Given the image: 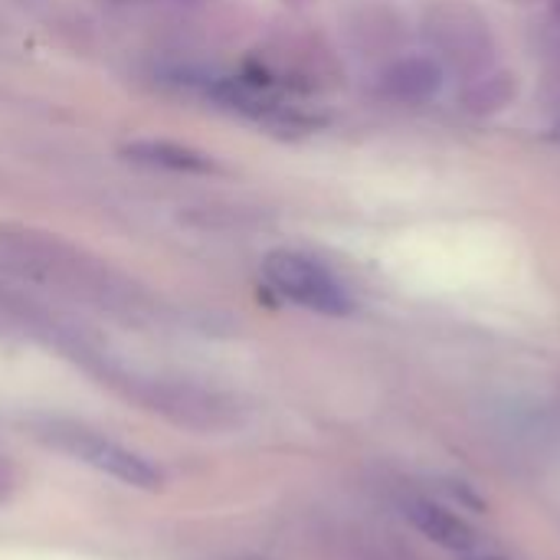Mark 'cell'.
I'll return each mask as SVG.
<instances>
[{
	"mask_svg": "<svg viewBox=\"0 0 560 560\" xmlns=\"http://www.w3.org/2000/svg\"><path fill=\"white\" fill-rule=\"evenodd\" d=\"M443 85V69L433 59H400L387 69L384 75V92L397 102H427L440 92Z\"/></svg>",
	"mask_w": 560,
	"mask_h": 560,
	"instance_id": "7",
	"label": "cell"
},
{
	"mask_svg": "<svg viewBox=\"0 0 560 560\" xmlns=\"http://www.w3.org/2000/svg\"><path fill=\"white\" fill-rule=\"evenodd\" d=\"M518 92V82H515V72H495L489 79H479L476 85H469L466 92V108L469 112H479V115H492L499 108H505Z\"/></svg>",
	"mask_w": 560,
	"mask_h": 560,
	"instance_id": "8",
	"label": "cell"
},
{
	"mask_svg": "<svg viewBox=\"0 0 560 560\" xmlns=\"http://www.w3.org/2000/svg\"><path fill=\"white\" fill-rule=\"evenodd\" d=\"M13 489H16V472H13V463L7 459V453L0 450V505L10 502Z\"/></svg>",
	"mask_w": 560,
	"mask_h": 560,
	"instance_id": "9",
	"label": "cell"
},
{
	"mask_svg": "<svg viewBox=\"0 0 560 560\" xmlns=\"http://www.w3.org/2000/svg\"><path fill=\"white\" fill-rule=\"evenodd\" d=\"M266 282L289 302L318 315H348L354 308L345 282L315 256L299 249H272L262 259Z\"/></svg>",
	"mask_w": 560,
	"mask_h": 560,
	"instance_id": "3",
	"label": "cell"
},
{
	"mask_svg": "<svg viewBox=\"0 0 560 560\" xmlns=\"http://www.w3.org/2000/svg\"><path fill=\"white\" fill-rule=\"evenodd\" d=\"M555 20L560 23V0H555Z\"/></svg>",
	"mask_w": 560,
	"mask_h": 560,
	"instance_id": "11",
	"label": "cell"
},
{
	"mask_svg": "<svg viewBox=\"0 0 560 560\" xmlns=\"http://www.w3.org/2000/svg\"><path fill=\"white\" fill-rule=\"evenodd\" d=\"M128 394L161 413L167 423L180 427V430H194V433H223L230 427H236V404L230 397H223L220 390L190 384V381H128Z\"/></svg>",
	"mask_w": 560,
	"mask_h": 560,
	"instance_id": "2",
	"label": "cell"
},
{
	"mask_svg": "<svg viewBox=\"0 0 560 560\" xmlns=\"http://www.w3.org/2000/svg\"><path fill=\"white\" fill-rule=\"evenodd\" d=\"M427 36L440 46V52L463 72H479L489 62L492 39L489 23L466 3H446L427 13Z\"/></svg>",
	"mask_w": 560,
	"mask_h": 560,
	"instance_id": "4",
	"label": "cell"
},
{
	"mask_svg": "<svg viewBox=\"0 0 560 560\" xmlns=\"http://www.w3.org/2000/svg\"><path fill=\"white\" fill-rule=\"evenodd\" d=\"M26 427H30V436L39 440L43 446H49L52 453H62L72 463H82V466L95 469L98 476H108L128 489L154 492L164 486V472L148 456H141L138 450L112 440L108 433H102L82 420L33 417V420H26Z\"/></svg>",
	"mask_w": 560,
	"mask_h": 560,
	"instance_id": "1",
	"label": "cell"
},
{
	"mask_svg": "<svg viewBox=\"0 0 560 560\" xmlns=\"http://www.w3.org/2000/svg\"><path fill=\"white\" fill-rule=\"evenodd\" d=\"M459 560H502V558H495V555H486V551H469V555H459Z\"/></svg>",
	"mask_w": 560,
	"mask_h": 560,
	"instance_id": "10",
	"label": "cell"
},
{
	"mask_svg": "<svg viewBox=\"0 0 560 560\" xmlns=\"http://www.w3.org/2000/svg\"><path fill=\"white\" fill-rule=\"evenodd\" d=\"M407 518L417 525V532H423L433 545L453 551V555H469L479 548V538L476 532L450 509L436 505V502H427V499H413L407 502Z\"/></svg>",
	"mask_w": 560,
	"mask_h": 560,
	"instance_id": "5",
	"label": "cell"
},
{
	"mask_svg": "<svg viewBox=\"0 0 560 560\" xmlns=\"http://www.w3.org/2000/svg\"><path fill=\"white\" fill-rule=\"evenodd\" d=\"M121 154L135 164L144 167H158V171H174V174H210L217 171V164L210 161V154L180 144V141H167V138H141L121 148Z\"/></svg>",
	"mask_w": 560,
	"mask_h": 560,
	"instance_id": "6",
	"label": "cell"
}]
</instances>
